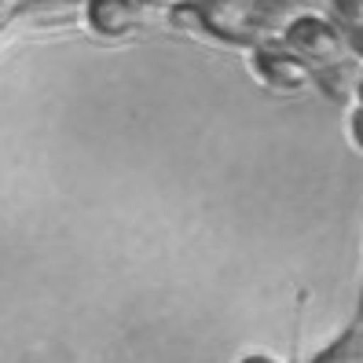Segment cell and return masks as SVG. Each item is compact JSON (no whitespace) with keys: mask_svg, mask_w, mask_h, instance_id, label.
Instances as JSON below:
<instances>
[{"mask_svg":"<svg viewBox=\"0 0 363 363\" xmlns=\"http://www.w3.org/2000/svg\"><path fill=\"white\" fill-rule=\"evenodd\" d=\"M250 67H253V74H257V81L268 84V89H275V92H301V89H312V70H308L297 55H290L279 40L253 48Z\"/></svg>","mask_w":363,"mask_h":363,"instance_id":"obj_3","label":"cell"},{"mask_svg":"<svg viewBox=\"0 0 363 363\" xmlns=\"http://www.w3.org/2000/svg\"><path fill=\"white\" fill-rule=\"evenodd\" d=\"M143 4H151V8H158V11H169V8L184 4V0H143Z\"/></svg>","mask_w":363,"mask_h":363,"instance_id":"obj_8","label":"cell"},{"mask_svg":"<svg viewBox=\"0 0 363 363\" xmlns=\"http://www.w3.org/2000/svg\"><path fill=\"white\" fill-rule=\"evenodd\" d=\"M341 30H345V40H349V55L363 59V26H341Z\"/></svg>","mask_w":363,"mask_h":363,"instance_id":"obj_6","label":"cell"},{"mask_svg":"<svg viewBox=\"0 0 363 363\" xmlns=\"http://www.w3.org/2000/svg\"><path fill=\"white\" fill-rule=\"evenodd\" d=\"M158 8L143 4V0H84V23L99 37H129L143 26H151Z\"/></svg>","mask_w":363,"mask_h":363,"instance_id":"obj_2","label":"cell"},{"mask_svg":"<svg viewBox=\"0 0 363 363\" xmlns=\"http://www.w3.org/2000/svg\"><path fill=\"white\" fill-rule=\"evenodd\" d=\"M349 133H352V143L363 151V106L359 103L352 106V114H349Z\"/></svg>","mask_w":363,"mask_h":363,"instance_id":"obj_7","label":"cell"},{"mask_svg":"<svg viewBox=\"0 0 363 363\" xmlns=\"http://www.w3.org/2000/svg\"><path fill=\"white\" fill-rule=\"evenodd\" d=\"M279 45L301 59L308 70H323V67H334V62L352 59L345 30H341V23H330L327 15H301L297 23L286 26Z\"/></svg>","mask_w":363,"mask_h":363,"instance_id":"obj_1","label":"cell"},{"mask_svg":"<svg viewBox=\"0 0 363 363\" xmlns=\"http://www.w3.org/2000/svg\"><path fill=\"white\" fill-rule=\"evenodd\" d=\"M359 62L356 59H345V62H334V67H323V70H312V84L323 92L330 103L337 106H356V96H359Z\"/></svg>","mask_w":363,"mask_h":363,"instance_id":"obj_4","label":"cell"},{"mask_svg":"<svg viewBox=\"0 0 363 363\" xmlns=\"http://www.w3.org/2000/svg\"><path fill=\"white\" fill-rule=\"evenodd\" d=\"M356 103L363 106V74H359V96H356Z\"/></svg>","mask_w":363,"mask_h":363,"instance_id":"obj_10","label":"cell"},{"mask_svg":"<svg viewBox=\"0 0 363 363\" xmlns=\"http://www.w3.org/2000/svg\"><path fill=\"white\" fill-rule=\"evenodd\" d=\"M359 323H363V294H359Z\"/></svg>","mask_w":363,"mask_h":363,"instance_id":"obj_11","label":"cell"},{"mask_svg":"<svg viewBox=\"0 0 363 363\" xmlns=\"http://www.w3.org/2000/svg\"><path fill=\"white\" fill-rule=\"evenodd\" d=\"M345 26H363V0H327Z\"/></svg>","mask_w":363,"mask_h":363,"instance_id":"obj_5","label":"cell"},{"mask_svg":"<svg viewBox=\"0 0 363 363\" xmlns=\"http://www.w3.org/2000/svg\"><path fill=\"white\" fill-rule=\"evenodd\" d=\"M242 363H275V359H268V356H246Z\"/></svg>","mask_w":363,"mask_h":363,"instance_id":"obj_9","label":"cell"}]
</instances>
